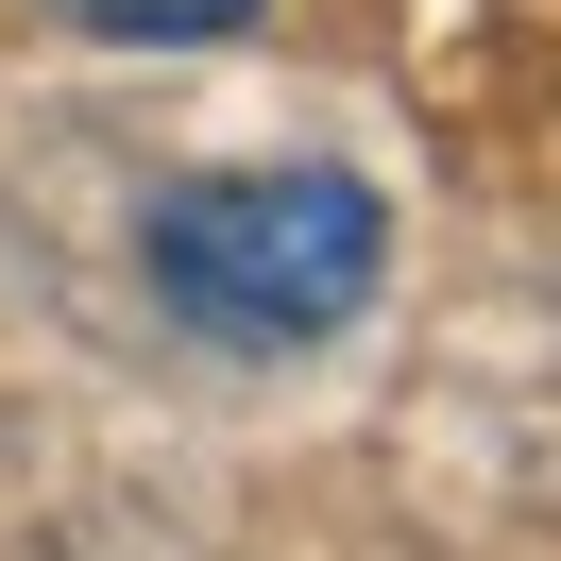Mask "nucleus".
<instances>
[{
  "mask_svg": "<svg viewBox=\"0 0 561 561\" xmlns=\"http://www.w3.org/2000/svg\"><path fill=\"white\" fill-rule=\"evenodd\" d=\"M137 273H153V307H171L187 341H221V357H307V341H341V323L391 289V205L357 171H323V153L187 171V187H153Z\"/></svg>",
  "mask_w": 561,
  "mask_h": 561,
  "instance_id": "1",
  "label": "nucleus"
},
{
  "mask_svg": "<svg viewBox=\"0 0 561 561\" xmlns=\"http://www.w3.org/2000/svg\"><path fill=\"white\" fill-rule=\"evenodd\" d=\"M85 35H119V51H205V35H239L255 0H69Z\"/></svg>",
  "mask_w": 561,
  "mask_h": 561,
  "instance_id": "2",
  "label": "nucleus"
}]
</instances>
